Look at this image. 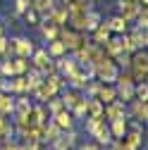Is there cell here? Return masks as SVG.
<instances>
[{
    "instance_id": "1",
    "label": "cell",
    "mask_w": 148,
    "mask_h": 150,
    "mask_svg": "<svg viewBox=\"0 0 148 150\" xmlns=\"http://www.w3.org/2000/svg\"><path fill=\"white\" fill-rule=\"evenodd\" d=\"M117 74H120V67L107 55H103L98 62H93V79H98L100 83H115Z\"/></svg>"
},
{
    "instance_id": "2",
    "label": "cell",
    "mask_w": 148,
    "mask_h": 150,
    "mask_svg": "<svg viewBox=\"0 0 148 150\" xmlns=\"http://www.w3.org/2000/svg\"><path fill=\"white\" fill-rule=\"evenodd\" d=\"M134 83H136V81L132 79L129 69H120L117 79H115V93H117V100H122V103L134 100Z\"/></svg>"
},
{
    "instance_id": "3",
    "label": "cell",
    "mask_w": 148,
    "mask_h": 150,
    "mask_svg": "<svg viewBox=\"0 0 148 150\" xmlns=\"http://www.w3.org/2000/svg\"><path fill=\"white\" fill-rule=\"evenodd\" d=\"M129 74H132V79H134L136 83H139V81H146V76H148V52H146V48L132 52Z\"/></svg>"
},
{
    "instance_id": "4",
    "label": "cell",
    "mask_w": 148,
    "mask_h": 150,
    "mask_svg": "<svg viewBox=\"0 0 148 150\" xmlns=\"http://www.w3.org/2000/svg\"><path fill=\"white\" fill-rule=\"evenodd\" d=\"M58 38L62 41V45L67 48V50H79L84 43H86V38H84V31H74V29H69V26H60V31H58Z\"/></svg>"
},
{
    "instance_id": "5",
    "label": "cell",
    "mask_w": 148,
    "mask_h": 150,
    "mask_svg": "<svg viewBox=\"0 0 148 150\" xmlns=\"http://www.w3.org/2000/svg\"><path fill=\"white\" fill-rule=\"evenodd\" d=\"M127 105H129V107H127V117H132V119H136V122H141V124L148 122V100L134 98V100H129Z\"/></svg>"
},
{
    "instance_id": "6",
    "label": "cell",
    "mask_w": 148,
    "mask_h": 150,
    "mask_svg": "<svg viewBox=\"0 0 148 150\" xmlns=\"http://www.w3.org/2000/svg\"><path fill=\"white\" fill-rule=\"evenodd\" d=\"M103 119H105V122L127 119V103H122V100H112V103L103 105Z\"/></svg>"
},
{
    "instance_id": "7",
    "label": "cell",
    "mask_w": 148,
    "mask_h": 150,
    "mask_svg": "<svg viewBox=\"0 0 148 150\" xmlns=\"http://www.w3.org/2000/svg\"><path fill=\"white\" fill-rule=\"evenodd\" d=\"M67 17H69L67 5H65V3H55V5H53V10L46 14V19H50L55 26H65V24H67Z\"/></svg>"
},
{
    "instance_id": "8",
    "label": "cell",
    "mask_w": 148,
    "mask_h": 150,
    "mask_svg": "<svg viewBox=\"0 0 148 150\" xmlns=\"http://www.w3.org/2000/svg\"><path fill=\"white\" fill-rule=\"evenodd\" d=\"M48 119H50V115H48V110H46L43 103L31 105V112H29V122H31V126H43Z\"/></svg>"
},
{
    "instance_id": "9",
    "label": "cell",
    "mask_w": 148,
    "mask_h": 150,
    "mask_svg": "<svg viewBox=\"0 0 148 150\" xmlns=\"http://www.w3.org/2000/svg\"><path fill=\"white\" fill-rule=\"evenodd\" d=\"M50 122L58 126L60 131L74 129V117H72V112H69V110H60V112H55V115H50Z\"/></svg>"
},
{
    "instance_id": "10",
    "label": "cell",
    "mask_w": 148,
    "mask_h": 150,
    "mask_svg": "<svg viewBox=\"0 0 148 150\" xmlns=\"http://www.w3.org/2000/svg\"><path fill=\"white\" fill-rule=\"evenodd\" d=\"M91 138H93L100 148H105L110 141H112V134H110V126H107V122L103 119L98 126H96V131H93V134H91Z\"/></svg>"
},
{
    "instance_id": "11",
    "label": "cell",
    "mask_w": 148,
    "mask_h": 150,
    "mask_svg": "<svg viewBox=\"0 0 148 150\" xmlns=\"http://www.w3.org/2000/svg\"><path fill=\"white\" fill-rule=\"evenodd\" d=\"M103 24L110 29V33H112V36L127 33V29H129V22L124 19V17H120V14H115V17H110V19H105Z\"/></svg>"
},
{
    "instance_id": "12",
    "label": "cell",
    "mask_w": 148,
    "mask_h": 150,
    "mask_svg": "<svg viewBox=\"0 0 148 150\" xmlns=\"http://www.w3.org/2000/svg\"><path fill=\"white\" fill-rule=\"evenodd\" d=\"M55 67H58V74H62V76L67 79L69 74H72L74 69L79 67V62L74 60V55H72V57H67V55H62V57H58V60H55Z\"/></svg>"
},
{
    "instance_id": "13",
    "label": "cell",
    "mask_w": 148,
    "mask_h": 150,
    "mask_svg": "<svg viewBox=\"0 0 148 150\" xmlns=\"http://www.w3.org/2000/svg\"><path fill=\"white\" fill-rule=\"evenodd\" d=\"M141 7H143V5H139L136 0H120V17H124L127 22H132L134 17L139 14Z\"/></svg>"
},
{
    "instance_id": "14",
    "label": "cell",
    "mask_w": 148,
    "mask_h": 150,
    "mask_svg": "<svg viewBox=\"0 0 148 150\" xmlns=\"http://www.w3.org/2000/svg\"><path fill=\"white\" fill-rule=\"evenodd\" d=\"M127 36H129V41H132V45H134L136 50H141V48L148 45V33H146V29H136V26H134Z\"/></svg>"
},
{
    "instance_id": "15",
    "label": "cell",
    "mask_w": 148,
    "mask_h": 150,
    "mask_svg": "<svg viewBox=\"0 0 148 150\" xmlns=\"http://www.w3.org/2000/svg\"><path fill=\"white\" fill-rule=\"evenodd\" d=\"M96 98L103 103V105H107V103H112V100H117V93H115V83H100V88H98V93H96Z\"/></svg>"
},
{
    "instance_id": "16",
    "label": "cell",
    "mask_w": 148,
    "mask_h": 150,
    "mask_svg": "<svg viewBox=\"0 0 148 150\" xmlns=\"http://www.w3.org/2000/svg\"><path fill=\"white\" fill-rule=\"evenodd\" d=\"M81 98H84V93H81V91H74V88H67V91L62 93V96H60V100H62L65 110H72V107L77 105Z\"/></svg>"
},
{
    "instance_id": "17",
    "label": "cell",
    "mask_w": 148,
    "mask_h": 150,
    "mask_svg": "<svg viewBox=\"0 0 148 150\" xmlns=\"http://www.w3.org/2000/svg\"><path fill=\"white\" fill-rule=\"evenodd\" d=\"M107 126H110L112 138H124V134L129 131V119H112V122H107Z\"/></svg>"
},
{
    "instance_id": "18",
    "label": "cell",
    "mask_w": 148,
    "mask_h": 150,
    "mask_svg": "<svg viewBox=\"0 0 148 150\" xmlns=\"http://www.w3.org/2000/svg\"><path fill=\"white\" fill-rule=\"evenodd\" d=\"M103 52L107 57H117L122 52V43H120V36H110V38L103 43Z\"/></svg>"
},
{
    "instance_id": "19",
    "label": "cell",
    "mask_w": 148,
    "mask_h": 150,
    "mask_svg": "<svg viewBox=\"0 0 148 150\" xmlns=\"http://www.w3.org/2000/svg\"><path fill=\"white\" fill-rule=\"evenodd\" d=\"M7 138H14V126L10 115H0V141H7Z\"/></svg>"
},
{
    "instance_id": "20",
    "label": "cell",
    "mask_w": 148,
    "mask_h": 150,
    "mask_svg": "<svg viewBox=\"0 0 148 150\" xmlns=\"http://www.w3.org/2000/svg\"><path fill=\"white\" fill-rule=\"evenodd\" d=\"M46 52L50 55L53 60H58V57H62V55H67V48L62 45V41H60V38H53V41H48Z\"/></svg>"
},
{
    "instance_id": "21",
    "label": "cell",
    "mask_w": 148,
    "mask_h": 150,
    "mask_svg": "<svg viewBox=\"0 0 148 150\" xmlns=\"http://www.w3.org/2000/svg\"><path fill=\"white\" fill-rule=\"evenodd\" d=\"M41 33H43V38L46 41H53V38H58V31H60V26H55L50 19H46V17H41Z\"/></svg>"
},
{
    "instance_id": "22",
    "label": "cell",
    "mask_w": 148,
    "mask_h": 150,
    "mask_svg": "<svg viewBox=\"0 0 148 150\" xmlns=\"http://www.w3.org/2000/svg\"><path fill=\"white\" fill-rule=\"evenodd\" d=\"M100 22H103V17H100V12L93 10V7H91V10L84 14V26H86V31H93Z\"/></svg>"
},
{
    "instance_id": "23",
    "label": "cell",
    "mask_w": 148,
    "mask_h": 150,
    "mask_svg": "<svg viewBox=\"0 0 148 150\" xmlns=\"http://www.w3.org/2000/svg\"><path fill=\"white\" fill-rule=\"evenodd\" d=\"M86 117H103V103L98 98H86Z\"/></svg>"
},
{
    "instance_id": "24",
    "label": "cell",
    "mask_w": 148,
    "mask_h": 150,
    "mask_svg": "<svg viewBox=\"0 0 148 150\" xmlns=\"http://www.w3.org/2000/svg\"><path fill=\"white\" fill-rule=\"evenodd\" d=\"M14 112V96L0 91V115H12Z\"/></svg>"
},
{
    "instance_id": "25",
    "label": "cell",
    "mask_w": 148,
    "mask_h": 150,
    "mask_svg": "<svg viewBox=\"0 0 148 150\" xmlns=\"http://www.w3.org/2000/svg\"><path fill=\"white\" fill-rule=\"evenodd\" d=\"M110 36H112V33H110V29H107V26L100 22V24L93 29V41H91V43H98V45H103V43L110 38Z\"/></svg>"
},
{
    "instance_id": "26",
    "label": "cell",
    "mask_w": 148,
    "mask_h": 150,
    "mask_svg": "<svg viewBox=\"0 0 148 150\" xmlns=\"http://www.w3.org/2000/svg\"><path fill=\"white\" fill-rule=\"evenodd\" d=\"M55 3H58V0H31V7L38 12L41 17H46V14L53 10V5H55Z\"/></svg>"
},
{
    "instance_id": "27",
    "label": "cell",
    "mask_w": 148,
    "mask_h": 150,
    "mask_svg": "<svg viewBox=\"0 0 148 150\" xmlns=\"http://www.w3.org/2000/svg\"><path fill=\"white\" fill-rule=\"evenodd\" d=\"M124 141L129 143V145H134L136 150H141L143 148V134H141V131H127V134H124Z\"/></svg>"
},
{
    "instance_id": "28",
    "label": "cell",
    "mask_w": 148,
    "mask_h": 150,
    "mask_svg": "<svg viewBox=\"0 0 148 150\" xmlns=\"http://www.w3.org/2000/svg\"><path fill=\"white\" fill-rule=\"evenodd\" d=\"M69 112H72V117H74V122H81V119L86 117V98H81V100H79L77 105H74V107L69 110Z\"/></svg>"
},
{
    "instance_id": "29",
    "label": "cell",
    "mask_w": 148,
    "mask_h": 150,
    "mask_svg": "<svg viewBox=\"0 0 148 150\" xmlns=\"http://www.w3.org/2000/svg\"><path fill=\"white\" fill-rule=\"evenodd\" d=\"M43 105H46V110H48V115H55V112L65 110V105H62V100H60L58 96H53V98H50V100H46Z\"/></svg>"
},
{
    "instance_id": "30",
    "label": "cell",
    "mask_w": 148,
    "mask_h": 150,
    "mask_svg": "<svg viewBox=\"0 0 148 150\" xmlns=\"http://www.w3.org/2000/svg\"><path fill=\"white\" fill-rule=\"evenodd\" d=\"M12 67H14V74H26L31 64L26 57H12Z\"/></svg>"
},
{
    "instance_id": "31",
    "label": "cell",
    "mask_w": 148,
    "mask_h": 150,
    "mask_svg": "<svg viewBox=\"0 0 148 150\" xmlns=\"http://www.w3.org/2000/svg\"><path fill=\"white\" fill-rule=\"evenodd\" d=\"M81 122H84V131H86V134L91 136V134L96 131V126H98V124L103 122V117H84Z\"/></svg>"
},
{
    "instance_id": "32",
    "label": "cell",
    "mask_w": 148,
    "mask_h": 150,
    "mask_svg": "<svg viewBox=\"0 0 148 150\" xmlns=\"http://www.w3.org/2000/svg\"><path fill=\"white\" fill-rule=\"evenodd\" d=\"M22 14H24V22H26V24H41V14L36 12L31 5H29V7H26Z\"/></svg>"
},
{
    "instance_id": "33",
    "label": "cell",
    "mask_w": 148,
    "mask_h": 150,
    "mask_svg": "<svg viewBox=\"0 0 148 150\" xmlns=\"http://www.w3.org/2000/svg\"><path fill=\"white\" fill-rule=\"evenodd\" d=\"M134 98H139V100H148V83H146V81L134 83Z\"/></svg>"
},
{
    "instance_id": "34",
    "label": "cell",
    "mask_w": 148,
    "mask_h": 150,
    "mask_svg": "<svg viewBox=\"0 0 148 150\" xmlns=\"http://www.w3.org/2000/svg\"><path fill=\"white\" fill-rule=\"evenodd\" d=\"M134 19H136V24H134L136 29H148V10H146V7H141V10H139V14L134 17Z\"/></svg>"
},
{
    "instance_id": "35",
    "label": "cell",
    "mask_w": 148,
    "mask_h": 150,
    "mask_svg": "<svg viewBox=\"0 0 148 150\" xmlns=\"http://www.w3.org/2000/svg\"><path fill=\"white\" fill-rule=\"evenodd\" d=\"M0 76H5V79L14 76V67H12V60H3V62H0Z\"/></svg>"
},
{
    "instance_id": "36",
    "label": "cell",
    "mask_w": 148,
    "mask_h": 150,
    "mask_svg": "<svg viewBox=\"0 0 148 150\" xmlns=\"http://www.w3.org/2000/svg\"><path fill=\"white\" fill-rule=\"evenodd\" d=\"M115 60V64L120 67V69H129V62H132V55L129 52H120L117 57H112Z\"/></svg>"
},
{
    "instance_id": "37",
    "label": "cell",
    "mask_w": 148,
    "mask_h": 150,
    "mask_svg": "<svg viewBox=\"0 0 148 150\" xmlns=\"http://www.w3.org/2000/svg\"><path fill=\"white\" fill-rule=\"evenodd\" d=\"M74 150H100V145L96 141H84V143H77Z\"/></svg>"
},
{
    "instance_id": "38",
    "label": "cell",
    "mask_w": 148,
    "mask_h": 150,
    "mask_svg": "<svg viewBox=\"0 0 148 150\" xmlns=\"http://www.w3.org/2000/svg\"><path fill=\"white\" fill-rule=\"evenodd\" d=\"M26 7H29V0H17L14 3V14H22Z\"/></svg>"
},
{
    "instance_id": "39",
    "label": "cell",
    "mask_w": 148,
    "mask_h": 150,
    "mask_svg": "<svg viewBox=\"0 0 148 150\" xmlns=\"http://www.w3.org/2000/svg\"><path fill=\"white\" fill-rule=\"evenodd\" d=\"M120 150H136V148H134V145H129V143L122 138V148H120Z\"/></svg>"
},
{
    "instance_id": "40",
    "label": "cell",
    "mask_w": 148,
    "mask_h": 150,
    "mask_svg": "<svg viewBox=\"0 0 148 150\" xmlns=\"http://www.w3.org/2000/svg\"><path fill=\"white\" fill-rule=\"evenodd\" d=\"M0 36H5V26L3 24H0Z\"/></svg>"
},
{
    "instance_id": "41",
    "label": "cell",
    "mask_w": 148,
    "mask_h": 150,
    "mask_svg": "<svg viewBox=\"0 0 148 150\" xmlns=\"http://www.w3.org/2000/svg\"><path fill=\"white\" fill-rule=\"evenodd\" d=\"M141 150H146V145H143V148H141Z\"/></svg>"
}]
</instances>
